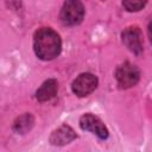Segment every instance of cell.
<instances>
[{
  "mask_svg": "<svg viewBox=\"0 0 152 152\" xmlns=\"http://www.w3.org/2000/svg\"><path fill=\"white\" fill-rule=\"evenodd\" d=\"M33 49L40 59L50 61L59 55L62 42L57 32L50 27H43L34 33Z\"/></svg>",
  "mask_w": 152,
  "mask_h": 152,
  "instance_id": "6da1fadb",
  "label": "cell"
},
{
  "mask_svg": "<svg viewBox=\"0 0 152 152\" xmlns=\"http://www.w3.org/2000/svg\"><path fill=\"white\" fill-rule=\"evenodd\" d=\"M84 7L80 0H66L61 10V20L64 25H77L82 21Z\"/></svg>",
  "mask_w": 152,
  "mask_h": 152,
  "instance_id": "7a4b0ae2",
  "label": "cell"
},
{
  "mask_svg": "<svg viewBox=\"0 0 152 152\" xmlns=\"http://www.w3.org/2000/svg\"><path fill=\"white\" fill-rule=\"evenodd\" d=\"M139 77H140V72L138 68L128 62L119 65L115 71V78L118 81V84L120 88L124 89L135 86L139 81Z\"/></svg>",
  "mask_w": 152,
  "mask_h": 152,
  "instance_id": "3957f363",
  "label": "cell"
},
{
  "mask_svg": "<svg viewBox=\"0 0 152 152\" xmlns=\"http://www.w3.org/2000/svg\"><path fill=\"white\" fill-rule=\"evenodd\" d=\"M96 87H97L96 76L90 72H83L75 78V81L72 82L71 89L74 94H76L80 97H83L93 93Z\"/></svg>",
  "mask_w": 152,
  "mask_h": 152,
  "instance_id": "277c9868",
  "label": "cell"
},
{
  "mask_svg": "<svg viewBox=\"0 0 152 152\" xmlns=\"http://www.w3.org/2000/svg\"><path fill=\"white\" fill-rule=\"evenodd\" d=\"M122 43L129 51L139 55L142 51V38L140 30L137 26L127 27L122 32Z\"/></svg>",
  "mask_w": 152,
  "mask_h": 152,
  "instance_id": "5b68a950",
  "label": "cell"
},
{
  "mask_svg": "<svg viewBox=\"0 0 152 152\" xmlns=\"http://www.w3.org/2000/svg\"><path fill=\"white\" fill-rule=\"evenodd\" d=\"M80 126L84 131H90L94 134H96L100 139H106L108 137V131L103 122L91 114H86L80 119Z\"/></svg>",
  "mask_w": 152,
  "mask_h": 152,
  "instance_id": "8992f818",
  "label": "cell"
},
{
  "mask_svg": "<svg viewBox=\"0 0 152 152\" xmlns=\"http://www.w3.org/2000/svg\"><path fill=\"white\" fill-rule=\"evenodd\" d=\"M75 138H76V133L72 131V128L66 125H63L52 133L50 141L53 145H65L72 141Z\"/></svg>",
  "mask_w": 152,
  "mask_h": 152,
  "instance_id": "52a82bcc",
  "label": "cell"
},
{
  "mask_svg": "<svg viewBox=\"0 0 152 152\" xmlns=\"http://www.w3.org/2000/svg\"><path fill=\"white\" fill-rule=\"evenodd\" d=\"M58 90V83L56 80L50 78L48 81H45L40 88L36 91V97L38 101L44 102V101H49L52 97H55V95L57 94Z\"/></svg>",
  "mask_w": 152,
  "mask_h": 152,
  "instance_id": "ba28073f",
  "label": "cell"
},
{
  "mask_svg": "<svg viewBox=\"0 0 152 152\" xmlns=\"http://www.w3.org/2000/svg\"><path fill=\"white\" fill-rule=\"evenodd\" d=\"M32 124H33L32 116L30 114H25V115H23V116H20V118L17 119V121L14 122L13 128L18 133H24L27 129H30V127L32 126Z\"/></svg>",
  "mask_w": 152,
  "mask_h": 152,
  "instance_id": "9c48e42d",
  "label": "cell"
},
{
  "mask_svg": "<svg viewBox=\"0 0 152 152\" xmlns=\"http://www.w3.org/2000/svg\"><path fill=\"white\" fill-rule=\"evenodd\" d=\"M147 0H122L124 7L129 12H137L140 11L145 5Z\"/></svg>",
  "mask_w": 152,
  "mask_h": 152,
  "instance_id": "30bf717a",
  "label": "cell"
},
{
  "mask_svg": "<svg viewBox=\"0 0 152 152\" xmlns=\"http://www.w3.org/2000/svg\"><path fill=\"white\" fill-rule=\"evenodd\" d=\"M148 37H150V40L152 42V21L148 24Z\"/></svg>",
  "mask_w": 152,
  "mask_h": 152,
  "instance_id": "8fae6325",
  "label": "cell"
}]
</instances>
